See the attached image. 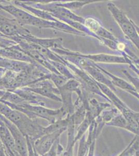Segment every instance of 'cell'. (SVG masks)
I'll return each mask as SVG.
<instances>
[{
	"mask_svg": "<svg viewBox=\"0 0 139 156\" xmlns=\"http://www.w3.org/2000/svg\"><path fill=\"white\" fill-rule=\"evenodd\" d=\"M41 9L48 10L53 13V15H55V16L60 18V19H64L65 21L67 20L68 23L71 21H74L77 22L78 23H84V20L81 17L77 16L71 12L68 9L64 8V7H60L59 6L56 5L55 6H46L43 5L40 6Z\"/></svg>",
	"mask_w": 139,
	"mask_h": 156,
	"instance_id": "cell-6",
	"label": "cell"
},
{
	"mask_svg": "<svg viewBox=\"0 0 139 156\" xmlns=\"http://www.w3.org/2000/svg\"><path fill=\"white\" fill-rule=\"evenodd\" d=\"M107 7L123 32L134 43L137 48H139V34L134 23L125 14V12L120 9L114 4L111 2L109 3Z\"/></svg>",
	"mask_w": 139,
	"mask_h": 156,
	"instance_id": "cell-2",
	"label": "cell"
},
{
	"mask_svg": "<svg viewBox=\"0 0 139 156\" xmlns=\"http://www.w3.org/2000/svg\"><path fill=\"white\" fill-rule=\"evenodd\" d=\"M71 55L89 59L96 62H106V63H120L127 64L129 63L128 60L123 57L120 56L108 55L104 54H99L95 55H81L78 54L71 53Z\"/></svg>",
	"mask_w": 139,
	"mask_h": 156,
	"instance_id": "cell-8",
	"label": "cell"
},
{
	"mask_svg": "<svg viewBox=\"0 0 139 156\" xmlns=\"http://www.w3.org/2000/svg\"><path fill=\"white\" fill-rule=\"evenodd\" d=\"M44 156H56V151L54 150V147H53V148L49 151H48L47 153H46L45 154H44Z\"/></svg>",
	"mask_w": 139,
	"mask_h": 156,
	"instance_id": "cell-20",
	"label": "cell"
},
{
	"mask_svg": "<svg viewBox=\"0 0 139 156\" xmlns=\"http://www.w3.org/2000/svg\"><path fill=\"white\" fill-rule=\"evenodd\" d=\"M62 62L64 64H67V66L70 68L71 69L73 70L78 76L82 78V79L85 82L89 90H92V92H93L97 93V94H101L103 96V94L101 92L100 90L97 85L96 82L93 80V79H92L87 73L76 67L75 66L73 65L72 64H69L64 59H62Z\"/></svg>",
	"mask_w": 139,
	"mask_h": 156,
	"instance_id": "cell-11",
	"label": "cell"
},
{
	"mask_svg": "<svg viewBox=\"0 0 139 156\" xmlns=\"http://www.w3.org/2000/svg\"><path fill=\"white\" fill-rule=\"evenodd\" d=\"M23 89L55 101H62V99L57 96V94L60 93L59 90L54 87L48 81L43 80L42 81L31 85V87H26Z\"/></svg>",
	"mask_w": 139,
	"mask_h": 156,
	"instance_id": "cell-4",
	"label": "cell"
},
{
	"mask_svg": "<svg viewBox=\"0 0 139 156\" xmlns=\"http://www.w3.org/2000/svg\"><path fill=\"white\" fill-rule=\"evenodd\" d=\"M33 65L28 62H20L9 58H0V68L16 73H21L30 71Z\"/></svg>",
	"mask_w": 139,
	"mask_h": 156,
	"instance_id": "cell-7",
	"label": "cell"
},
{
	"mask_svg": "<svg viewBox=\"0 0 139 156\" xmlns=\"http://www.w3.org/2000/svg\"><path fill=\"white\" fill-rule=\"evenodd\" d=\"M81 64L82 67L92 76V77H93L95 81L106 85L110 89L115 90L114 86L112 83L111 81L108 80L107 78L105 77L103 74L101 73V70L99 69L98 66L89 64L84 60L82 61Z\"/></svg>",
	"mask_w": 139,
	"mask_h": 156,
	"instance_id": "cell-9",
	"label": "cell"
},
{
	"mask_svg": "<svg viewBox=\"0 0 139 156\" xmlns=\"http://www.w3.org/2000/svg\"><path fill=\"white\" fill-rule=\"evenodd\" d=\"M1 94H2V92H1V91H0V95H1ZM4 94V93H3Z\"/></svg>",
	"mask_w": 139,
	"mask_h": 156,
	"instance_id": "cell-22",
	"label": "cell"
},
{
	"mask_svg": "<svg viewBox=\"0 0 139 156\" xmlns=\"http://www.w3.org/2000/svg\"><path fill=\"white\" fill-rule=\"evenodd\" d=\"M98 67L100 70L101 71H103V73H106V75H107L108 76L111 78V82H112V83L113 84L114 86L116 85L117 87H120V89H122L123 90L128 92L129 93L136 96V97H137V98L139 97V94L137 93V91L136 90V89L134 87H132V85H130L127 82L125 81V80L123 79L112 75L111 73L107 72L102 68H101L100 67L98 66Z\"/></svg>",
	"mask_w": 139,
	"mask_h": 156,
	"instance_id": "cell-12",
	"label": "cell"
},
{
	"mask_svg": "<svg viewBox=\"0 0 139 156\" xmlns=\"http://www.w3.org/2000/svg\"><path fill=\"white\" fill-rule=\"evenodd\" d=\"M51 63L55 67V69H56L58 73H60L62 76H65L68 79H74V77L71 73L69 72L65 66L64 65V64L59 62H56V61H52ZM60 74V73H59Z\"/></svg>",
	"mask_w": 139,
	"mask_h": 156,
	"instance_id": "cell-14",
	"label": "cell"
},
{
	"mask_svg": "<svg viewBox=\"0 0 139 156\" xmlns=\"http://www.w3.org/2000/svg\"><path fill=\"white\" fill-rule=\"evenodd\" d=\"M0 32L3 36L15 37H23L29 36V31L23 28L16 20L9 19L0 15Z\"/></svg>",
	"mask_w": 139,
	"mask_h": 156,
	"instance_id": "cell-3",
	"label": "cell"
},
{
	"mask_svg": "<svg viewBox=\"0 0 139 156\" xmlns=\"http://www.w3.org/2000/svg\"><path fill=\"white\" fill-rule=\"evenodd\" d=\"M3 69L0 68V78L3 76Z\"/></svg>",
	"mask_w": 139,
	"mask_h": 156,
	"instance_id": "cell-21",
	"label": "cell"
},
{
	"mask_svg": "<svg viewBox=\"0 0 139 156\" xmlns=\"http://www.w3.org/2000/svg\"><path fill=\"white\" fill-rule=\"evenodd\" d=\"M14 108H17V109L28 112L30 114L34 115H37L45 119H50L55 115H57L64 112V109L61 108L58 110H50L43 106H32L28 104H22L21 105H15L12 104Z\"/></svg>",
	"mask_w": 139,
	"mask_h": 156,
	"instance_id": "cell-5",
	"label": "cell"
},
{
	"mask_svg": "<svg viewBox=\"0 0 139 156\" xmlns=\"http://www.w3.org/2000/svg\"><path fill=\"white\" fill-rule=\"evenodd\" d=\"M59 90H65L68 92H73L76 91V92L81 93V89H80V83L79 82L74 80L73 79H71L70 80L67 81V82L64 84L62 87L59 89Z\"/></svg>",
	"mask_w": 139,
	"mask_h": 156,
	"instance_id": "cell-13",
	"label": "cell"
},
{
	"mask_svg": "<svg viewBox=\"0 0 139 156\" xmlns=\"http://www.w3.org/2000/svg\"><path fill=\"white\" fill-rule=\"evenodd\" d=\"M113 124L116 126H126V121L122 116H119L113 121Z\"/></svg>",
	"mask_w": 139,
	"mask_h": 156,
	"instance_id": "cell-18",
	"label": "cell"
},
{
	"mask_svg": "<svg viewBox=\"0 0 139 156\" xmlns=\"http://www.w3.org/2000/svg\"><path fill=\"white\" fill-rule=\"evenodd\" d=\"M63 131L64 129H61L53 133L46 134L41 139L37 140L36 143V149L37 152L41 154H45L47 153L50 149L54 141Z\"/></svg>",
	"mask_w": 139,
	"mask_h": 156,
	"instance_id": "cell-10",
	"label": "cell"
},
{
	"mask_svg": "<svg viewBox=\"0 0 139 156\" xmlns=\"http://www.w3.org/2000/svg\"><path fill=\"white\" fill-rule=\"evenodd\" d=\"M26 144H27V148H28V156H38L36 151H34L33 148L32 147L31 143L28 137H26Z\"/></svg>",
	"mask_w": 139,
	"mask_h": 156,
	"instance_id": "cell-19",
	"label": "cell"
},
{
	"mask_svg": "<svg viewBox=\"0 0 139 156\" xmlns=\"http://www.w3.org/2000/svg\"><path fill=\"white\" fill-rule=\"evenodd\" d=\"M93 1H83V2H71L57 4V5L65 9H81L84 6Z\"/></svg>",
	"mask_w": 139,
	"mask_h": 156,
	"instance_id": "cell-16",
	"label": "cell"
},
{
	"mask_svg": "<svg viewBox=\"0 0 139 156\" xmlns=\"http://www.w3.org/2000/svg\"><path fill=\"white\" fill-rule=\"evenodd\" d=\"M50 78L54 82V83L55 85H56V87H58V89H60V87H62L68 81V79L65 78V76H61L60 75H57L55 73L50 75Z\"/></svg>",
	"mask_w": 139,
	"mask_h": 156,
	"instance_id": "cell-17",
	"label": "cell"
},
{
	"mask_svg": "<svg viewBox=\"0 0 139 156\" xmlns=\"http://www.w3.org/2000/svg\"><path fill=\"white\" fill-rule=\"evenodd\" d=\"M85 28L87 29L88 31L96 34L101 26L98 21L93 18H87L84 21Z\"/></svg>",
	"mask_w": 139,
	"mask_h": 156,
	"instance_id": "cell-15",
	"label": "cell"
},
{
	"mask_svg": "<svg viewBox=\"0 0 139 156\" xmlns=\"http://www.w3.org/2000/svg\"><path fill=\"white\" fill-rule=\"evenodd\" d=\"M0 9L9 13L20 26L29 25L39 28L58 29L59 30L69 31L70 27L59 21H49L35 17L23 9L12 4L3 5L0 4Z\"/></svg>",
	"mask_w": 139,
	"mask_h": 156,
	"instance_id": "cell-1",
	"label": "cell"
}]
</instances>
